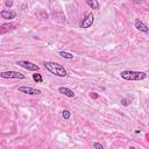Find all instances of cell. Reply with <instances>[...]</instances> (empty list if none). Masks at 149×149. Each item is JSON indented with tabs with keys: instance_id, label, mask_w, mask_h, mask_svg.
<instances>
[{
	"instance_id": "obj_1",
	"label": "cell",
	"mask_w": 149,
	"mask_h": 149,
	"mask_svg": "<svg viewBox=\"0 0 149 149\" xmlns=\"http://www.w3.org/2000/svg\"><path fill=\"white\" fill-rule=\"evenodd\" d=\"M43 65H44V68H45L50 73H52V74H55V76H57V77H65V76L68 74L65 68H64L63 65L56 63V62L44 61V62H43Z\"/></svg>"
},
{
	"instance_id": "obj_2",
	"label": "cell",
	"mask_w": 149,
	"mask_h": 149,
	"mask_svg": "<svg viewBox=\"0 0 149 149\" xmlns=\"http://www.w3.org/2000/svg\"><path fill=\"white\" fill-rule=\"evenodd\" d=\"M120 76L125 80H143L147 78V73L143 71H133V70H125L120 72Z\"/></svg>"
},
{
	"instance_id": "obj_3",
	"label": "cell",
	"mask_w": 149,
	"mask_h": 149,
	"mask_svg": "<svg viewBox=\"0 0 149 149\" xmlns=\"http://www.w3.org/2000/svg\"><path fill=\"white\" fill-rule=\"evenodd\" d=\"M0 77L3 79H24L26 76L17 71H3L0 73Z\"/></svg>"
},
{
	"instance_id": "obj_4",
	"label": "cell",
	"mask_w": 149,
	"mask_h": 149,
	"mask_svg": "<svg viewBox=\"0 0 149 149\" xmlns=\"http://www.w3.org/2000/svg\"><path fill=\"white\" fill-rule=\"evenodd\" d=\"M16 65H19V66H21L28 71H40V66L36 65L35 63L29 62V61H17Z\"/></svg>"
},
{
	"instance_id": "obj_5",
	"label": "cell",
	"mask_w": 149,
	"mask_h": 149,
	"mask_svg": "<svg viewBox=\"0 0 149 149\" xmlns=\"http://www.w3.org/2000/svg\"><path fill=\"white\" fill-rule=\"evenodd\" d=\"M93 22H94V16H93V13H87V14L85 15V17H84V19L80 21L79 26H80V28L86 29V28H90V27L93 24Z\"/></svg>"
},
{
	"instance_id": "obj_6",
	"label": "cell",
	"mask_w": 149,
	"mask_h": 149,
	"mask_svg": "<svg viewBox=\"0 0 149 149\" xmlns=\"http://www.w3.org/2000/svg\"><path fill=\"white\" fill-rule=\"evenodd\" d=\"M17 90H19V92H22V93H26V94H29V95H35V94L41 93V90L34 88V87H30V86H20Z\"/></svg>"
},
{
	"instance_id": "obj_7",
	"label": "cell",
	"mask_w": 149,
	"mask_h": 149,
	"mask_svg": "<svg viewBox=\"0 0 149 149\" xmlns=\"http://www.w3.org/2000/svg\"><path fill=\"white\" fill-rule=\"evenodd\" d=\"M135 28L137 29V30H140V31H142V33H149V28H148V26L144 23V22H142L140 19H135Z\"/></svg>"
},
{
	"instance_id": "obj_8",
	"label": "cell",
	"mask_w": 149,
	"mask_h": 149,
	"mask_svg": "<svg viewBox=\"0 0 149 149\" xmlns=\"http://www.w3.org/2000/svg\"><path fill=\"white\" fill-rule=\"evenodd\" d=\"M0 15H1V17L2 19H6V20H13V19H15V16H16V13L15 12H13V10H1L0 12Z\"/></svg>"
},
{
	"instance_id": "obj_9",
	"label": "cell",
	"mask_w": 149,
	"mask_h": 149,
	"mask_svg": "<svg viewBox=\"0 0 149 149\" xmlns=\"http://www.w3.org/2000/svg\"><path fill=\"white\" fill-rule=\"evenodd\" d=\"M58 92L61 94L65 95V97H69V98H73L74 97V92L71 88H69V87H59L58 88Z\"/></svg>"
},
{
	"instance_id": "obj_10",
	"label": "cell",
	"mask_w": 149,
	"mask_h": 149,
	"mask_svg": "<svg viewBox=\"0 0 149 149\" xmlns=\"http://www.w3.org/2000/svg\"><path fill=\"white\" fill-rule=\"evenodd\" d=\"M15 26L13 24V23H3V24H1V27H0V34L1 35H3V34H6L9 29H12V28H14Z\"/></svg>"
},
{
	"instance_id": "obj_11",
	"label": "cell",
	"mask_w": 149,
	"mask_h": 149,
	"mask_svg": "<svg viewBox=\"0 0 149 149\" xmlns=\"http://www.w3.org/2000/svg\"><path fill=\"white\" fill-rule=\"evenodd\" d=\"M86 5L91 8V9H99V2L98 0H85Z\"/></svg>"
},
{
	"instance_id": "obj_12",
	"label": "cell",
	"mask_w": 149,
	"mask_h": 149,
	"mask_svg": "<svg viewBox=\"0 0 149 149\" xmlns=\"http://www.w3.org/2000/svg\"><path fill=\"white\" fill-rule=\"evenodd\" d=\"M59 56H61L62 58H65V59H72V58L74 57L73 54L66 52V51H59Z\"/></svg>"
},
{
	"instance_id": "obj_13",
	"label": "cell",
	"mask_w": 149,
	"mask_h": 149,
	"mask_svg": "<svg viewBox=\"0 0 149 149\" xmlns=\"http://www.w3.org/2000/svg\"><path fill=\"white\" fill-rule=\"evenodd\" d=\"M33 79H34L35 83H42V81H43V77H42V74H41V73H37V72L33 74Z\"/></svg>"
},
{
	"instance_id": "obj_14",
	"label": "cell",
	"mask_w": 149,
	"mask_h": 149,
	"mask_svg": "<svg viewBox=\"0 0 149 149\" xmlns=\"http://www.w3.org/2000/svg\"><path fill=\"white\" fill-rule=\"evenodd\" d=\"M37 16H40L41 19H43V20H45V19H48L49 17V15H48V13L45 12V10H43V9H41V10H38L37 13Z\"/></svg>"
},
{
	"instance_id": "obj_15",
	"label": "cell",
	"mask_w": 149,
	"mask_h": 149,
	"mask_svg": "<svg viewBox=\"0 0 149 149\" xmlns=\"http://www.w3.org/2000/svg\"><path fill=\"white\" fill-rule=\"evenodd\" d=\"M70 116H71L70 111H68V109H63V111H62V118H63V119L69 120V119H70Z\"/></svg>"
},
{
	"instance_id": "obj_16",
	"label": "cell",
	"mask_w": 149,
	"mask_h": 149,
	"mask_svg": "<svg viewBox=\"0 0 149 149\" xmlns=\"http://www.w3.org/2000/svg\"><path fill=\"white\" fill-rule=\"evenodd\" d=\"M93 148L94 149H104V146L101 143H99V142H94L93 143Z\"/></svg>"
},
{
	"instance_id": "obj_17",
	"label": "cell",
	"mask_w": 149,
	"mask_h": 149,
	"mask_svg": "<svg viewBox=\"0 0 149 149\" xmlns=\"http://www.w3.org/2000/svg\"><path fill=\"white\" fill-rule=\"evenodd\" d=\"M121 104H122L123 106H128V105H129V102H128V100H127L126 98H123V99H121Z\"/></svg>"
},
{
	"instance_id": "obj_18",
	"label": "cell",
	"mask_w": 149,
	"mask_h": 149,
	"mask_svg": "<svg viewBox=\"0 0 149 149\" xmlns=\"http://www.w3.org/2000/svg\"><path fill=\"white\" fill-rule=\"evenodd\" d=\"M5 5H6V7H12V6H13V1H12V0H7V1L5 2Z\"/></svg>"
},
{
	"instance_id": "obj_19",
	"label": "cell",
	"mask_w": 149,
	"mask_h": 149,
	"mask_svg": "<svg viewBox=\"0 0 149 149\" xmlns=\"http://www.w3.org/2000/svg\"><path fill=\"white\" fill-rule=\"evenodd\" d=\"M90 95H91V98H94V99H95V98H98V94H93V93H91Z\"/></svg>"
}]
</instances>
